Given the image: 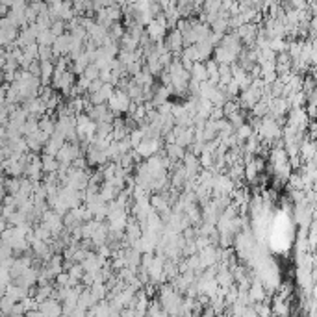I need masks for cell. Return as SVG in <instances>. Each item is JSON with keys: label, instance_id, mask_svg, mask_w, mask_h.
<instances>
[{"label": "cell", "instance_id": "6da1fadb", "mask_svg": "<svg viewBox=\"0 0 317 317\" xmlns=\"http://www.w3.org/2000/svg\"><path fill=\"white\" fill-rule=\"evenodd\" d=\"M160 306L165 314L176 316L180 306H182V297L173 286H163L160 291Z\"/></svg>", "mask_w": 317, "mask_h": 317}, {"label": "cell", "instance_id": "7a4b0ae2", "mask_svg": "<svg viewBox=\"0 0 317 317\" xmlns=\"http://www.w3.org/2000/svg\"><path fill=\"white\" fill-rule=\"evenodd\" d=\"M108 104L111 113H123V111L130 108V99H128V95L124 93V91H113V95L109 97Z\"/></svg>", "mask_w": 317, "mask_h": 317}, {"label": "cell", "instance_id": "3957f363", "mask_svg": "<svg viewBox=\"0 0 317 317\" xmlns=\"http://www.w3.org/2000/svg\"><path fill=\"white\" fill-rule=\"evenodd\" d=\"M37 312L41 317H62V304L56 299H48L39 304Z\"/></svg>", "mask_w": 317, "mask_h": 317}, {"label": "cell", "instance_id": "277c9868", "mask_svg": "<svg viewBox=\"0 0 317 317\" xmlns=\"http://www.w3.org/2000/svg\"><path fill=\"white\" fill-rule=\"evenodd\" d=\"M265 297H267V291L263 289V286H262V282L256 279V280H252L250 284H248V287H247V299H248V302H263L265 301Z\"/></svg>", "mask_w": 317, "mask_h": 317}, {"label": "cell", "instance_id": "5b68a950", "mask_svg": "<svg viewBox=\"0 0 317 317\" xmlns=\"http://www.w3.org/2000/svg\"><path fill=\"white\" fill-rule=\"evenodd\" d=\"M158 147H160V141L158 140H143L136 147V152H138V156H143V158H150V156L154 154L156 150H158Z\"/></svg>", "mask_w": 317, "mask_h": 317}, {"label": "cell", "instance_id": "8992f818", "mask_svg": "<svg viewBox=\"0 0 317 317\" xmlns=\"http://www.w3.org/2000/svg\"><path fill=\"white\" fill-rule=\"evenodd\" d=\"M6 295H8L9 299H13L15 302H21L23 299L30 297V289L17 286V284H8V286H6Z\"/></svg>", "mask_w": 317, "mask_h": 317}, {"label": "cell", "instance_id": "52a82bcc", "mask_svg": "<svg viewBox=\"0 0 317 317\" xmlns=\"http://www.w3.org/2000/svg\"><path fill=\"white\" fill-rule=\"evenodd\" d=\"M41 169H43V173H47V175H52V173H58L60 163H58V160L52 158V156L43 154V158H41Z\"/></svg>", "mask_w": 317, "mask_h": 317}, {"label": "cell", "instance_id": "ba28073f", "mask_svg": "<svg viewBox=\"0 0 317 317\" xmlns=\"http://www.w3.org/2000/svg\"><path fill=\"white\" fill-rule=\"evenodd\" d=\"M17 302L13 301V299H9L8 295H4V297H2V299H0V312H2V316L6 317L9 314V312H11V310H13V306H15Z\"/></svg>", "mask_w": 317, "mask_h": 317}, {"label": "cell", "instance_id": "9c48e42d", "mask_svg": "<svg viewBox=\"0 0 317 317\" xmlns=\"http://www.w3.org/2000/svg\"><path fill=\"white\" fill-rule=\"evenodd\" d=\"M236 130H238V140H248L250 134H252V128L248 124H241L240 128H236Z\"/></svg>", "mask_w": 317, "mask_h": 317}, {"label": "cell", "instance_id": "30bf717a", "mask_svg": "<svg viewBox=\"0 0 317 317\" xmlns=\"http://www.w3.org/2000/svg\"><path fill=\"white\" fill-rule=\"evenodd\" d=\"M4 295H6V287H2V286H0V299H2Z\"/></svg>", "mask_w": 317, "mask_h": 317}]
</instances>
